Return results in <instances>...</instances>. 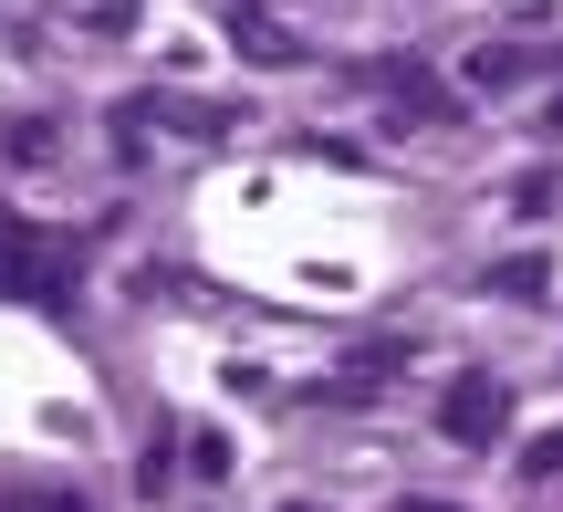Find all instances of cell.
<instances>
[{"label":"cell","mask_w":563,"mask_h":512,"mask_svg":"<svg viewBox=\"0 0 563 512\" xmlns=\"http://www.w3.org/2000/svg\"><path fill=\"white\" fill-rule=\"evenodd\" d=\"M543 283H553V262H543V251H522V262H501V272H490V293H511V304H543Z\"/></svg>","instance_id":"cell-2"},{"label":"cell","mask_w":563,"mask_h":512,"mask_svg":"<svg viewBox=\"0 0 563 512\" xmlns=\"http://www.w3.org/2000/svg\"><path fill=\"white\" fill-rule=\"evenodd\" d=\"M501 418H511V388H501V377H449L439 429L460 439V450H490V439H501Z\"/></svg>","instance_id":"cell-1"},{"label":"cell","mask_w":563,"mask_h":512,"mask_svg":"<svg viewBox=\"0 0 563 512\" xmlns=\"http://www.w3.org/2000/svg\"><path fill=\"white\" fill-rule=\"evenodd\" d=\"M230 11H241V0H230Z\"/></svg>","instance_id":"cell-5"},{"label":"cell","mask_w":563,"mask_h":512,"mask_svg":"<svg viewBox=\"0 0 563 512\" xmlns=\"http://www.w3.org/2000/svg\"><path fill=\"white\" fill-rule=\"evenodd\" d=\"M188 471H199V481H230V439L199 429V439H188Z\"/></svg>","instance_id":"cell-3"},{"label":"cell","mask_w":563,"mask_h":512,"mask_svg":"<svg viewBox=\"0 0 563 512\" xmlns=\"http://www.w3.org/2000/svg\"><path fill=\"white\" fill-rule=\"evenodd\" d=\"M418 512H449V502H418Z\"/></svg>","instance_id":"cell-4"}]
</instances>
